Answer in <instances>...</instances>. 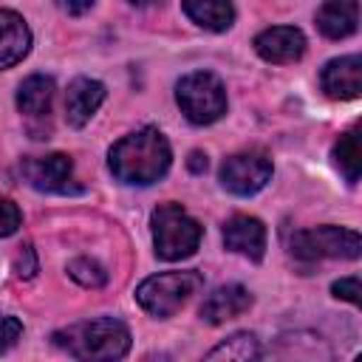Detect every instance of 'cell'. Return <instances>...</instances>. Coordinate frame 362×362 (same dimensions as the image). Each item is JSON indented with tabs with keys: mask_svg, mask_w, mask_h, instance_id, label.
Returning <instances> with one entry per match:
<instances>
[{
	"mask_svg": "<svg viewBox=\"0 0 362 362\" xmlns=\"http://www.w3.org/2000/svg\"><path fill=\"white\" fill-rule=\"evenodd\" d=\"M170 141L158 127H141L119 139L107 153L110 173L124 184L147 187L170 170Z\"/></svg>",
	"mask_w": 362,
	"mask_h": 362,
	"instance_id": "cell-1",
	"label": "cell"
},
{
	"mask_svg": "<svg viewBox=\"0 0 362 362\" xmlns=\"http://www.w3.org/2000/svg\"><path fill=\"white\" fill-rule=\"evenodd\" d=\"M54 345L76 362H119L130 351V331L116 317H96L54 331Z\"/></svg>",
	"mask_w": 362,
	"mask_h": 362,
	"instance_id": "cell-2",
	"label": "cell"
},
{
	"mask_svg": "<svg viewBox=\"0 0 362 362\" xmlns=\"http://www.w3.org/2000/svg\"><path fill=\"white\" fill-rule=\"evenodd\" d=\"M150 226L156 255L161 260H181L195 255L204 238V226L181 204H158L150 215Z\"/></svg>",
	"mask_w": 362,
	"mask_h": 362,
	"instance_id": "cell-3",
	"label": "cell"
},
{
	"mask_svg": "<svg viewBox=\"0 0 362 362\" xmlns=\"http://www.w3.org/2000/svg\"><path fill=\"white\" fill-rule=\"evenodd\" d=\"M201 286H204V277L198 272H164V274H153L144 283H139L136 300L147 314L164 320L181 311V305L192 294H198Z\"/></svg>",
	"mask_w": 362,
	"mask_h": 362,
	"instance_id": "cell-4",
	"label": "cell"
},
{
	"mask_svg": "<svg viewBox=\"0 0 362 362\" xmlns=\"http://www.w3.org/2000/svg\"><path fill=\"white\" fill-rule=\"evenodd\" d=\"M175 102L192 124H212L226 113V88L212 71H192L178 79Z\"/></svg>",
	"mask_w": 362,
	"mask_h": 362,
	"instance_id": "cell-5",
	"label": "cell"
},
{
	"mask_svg": "<svg viewBox=\"0 0 362 362\" xmlns=\"http://www.w3.org/2000/svg\"><path fill=\"white\" fill-rule=\"evenodd\" d=\"M288 252L297 260H356L359 257V235L345 226H314L300 229L288 240Z\"/></svg>",
	"mask_w": 362,
	"mask_h": 362,
	"instance_id": "cell-6",
	"label": "cell"
},
{
	"mask_svg": "<svg viewBox=\"0 0 362 362\" xmlns=\"http://www.w3.org/2000/svg\"><path fill=\"white\" fill-rule=\"evenodd\" d=\"M272 178V158L263 150H243L221 164V184L232 195H255Z\"/></svg>",
	"mask_w": 362,
	"mask_h": 362,
	"instance_id": "cell-7",
	"label": "cell"
},
{
	"mask_svg": "<svg viewBox=\"0 0 362 362\" xmlns=\"http://www.w3.org/2000/svg\"><path fill=\"white\" fill-rule=\"evenodd\" d=\"M255 362H334V351L317 331H286Z\"/></svg>",
	"mask_w": 362,
	"mask_h": 362,
	"instance_id": "cell-8",
	"label": "cell"
},
{
	"mask_svg": "<svg viewBox=\"0 0 362 362\" xmlns=\"http://www.w3.org/2000/svg\"><path fill=\"white\" fill-rule=\"evenodd\" d=\"M51 105H54V79L34 74L23 79L17 90V107L25 116V124L34 139H45L51 130Z\"/></svg>",
	"mask_w": 362,
	"mask_h": 362,
	"instance_id": "cell-9",
	"label": "cell"
},
{
	"mask_svg": "<svg viewBox=\"0 0 362 362\" xmlns=\"http://www.w3.org/2000/svg\"><path fill=\"white\" fill-rule=\"evenodd\" d=\"M71 175L74 161L65 153H48L23 161V178L40 192H68Z\"/></svg>",
	"mask_w": 362,
	"mask_h": 362,
	"instance_id": "cell-10",
	"label": "cell"
},
{
	"mask_svg": "<svg viewBox=\"0 0 362 362\" xmlns=\"http://www.w3.org/2000/svg\"><path fill=\"white\" fill-rule=\"evenodd\" d=\"M320 85L331 99H356L362 93V57L348 54L325 62L320 71Z\"/></svg>",
	"mask_w": 362,
	"mask_h": 362,
	"instance_id": "cell-11",
	"label": "cell"
},
{
	"mask_svg": "<svg viewBox=\"0 0 362 362\" xmlns=\"http://www.w3.org/2000/svg\"><path fill=\"white\" fill-rule=\"evenodd\" d=\"M255 51L266 62H297L305 54V37L294 25H272L255 37Z\"/></svg>",
	"mask_w": 362,
	"mask_h": 362,
	"instance_id": "cell-12",
	"label": "cell"
},
{
	"mask_svg": "<svg viewBox=\"0 0 362 362\" xmlns=\"http://www.w3.org/2000/svg\"><path fill=\"white\" fill-rule=\"evenodd\" d=\"M223 243L229 252H238L257 263L266 252V226L252 215H232L223 223Z\"/></svg>",
	"mask_w": 362,
	"mask_h": 362,
	"instance_id": "cell-13",
	"label": "cell"
},
{
	"mask_svg": "<svg viewBox=\"0 0 362 362\" xmlns=\"http://www.w3.org/2000/svg\"><path fill=\"white\" fill-rule=\"evenodd\" d=\"M105 102V85L90 76H76L65 93V119L71 127H85Z\"/></svg>",
	"mask_w": 362,
	"mask_h": 362,
	"instance_id": "cell-14",
	"label": "cell"
},
{
	"mask_svg": "<svg viewBox=\"0 0 362 362\" xmlns=\"http://www.w3.org/2000/svg\"><path fill=\"white\" fill-rule=\"evenodd\" d=\"M252 308V294L246 286L240 283H226V286H218L201 305V320H206L209 325H221L226 320H235L240 317L243 311Z\"/></svg>",
	"mask_w": 362,
	"mask_h": 362,
	"instance_id": "cell-15",
	"label": "cell"
},
{
	"mask_svg": "<svg viewBox=\"0 0 362 362\" xmlns=\"http://www.w3.org/2000/svg\"><path fill=\"white\" fill-rule=\"evenodd\" d=\"M31 48V31L25 25V20L11 11V8H0V71L17 65Z\"/></svg>",
	"mask_w": 362,
	"mask_h": 362,
	"instance_id": "cell-16",
	"label": "cell"
},
{
	"mask_svg": "<svg viewBox=\"0 0 362 362\" xmlns=\"http://www.w3.org/2000/svg\"><path fill=\"white\" fill-rule=\"evenodd\" d=\"M359 25V3L356 0H334V3H322L317 8V28L331 37V40H342L351 37Z\"/></svg>",
	"mask_w": 362,
	"mask_h": 362,
	"instance_id": "cell-17",
	"label": "cell"
},
{
	"mask_svg": "<svg viewBox=\"0 0 362 362\" xmlns=\"http://www.w3.org/2000/svg\"><path fill=\"white\" fill-rule=\"evenodd\" d=\"M181 8L195 25L206 31H226L235 23V6L223 0H187Z\"/></svg>",
	"mask_w": 362,
	"mask_h": 362,
	"instance_id": "cell-18",
	"label": "cell"
},
{
	"mask_svg": "<svg viewBox=\"0 0 362 362\" xmlns=\"http://www.w3.org/2000/svg\"><path fill=\"white\" fill-rule=\"evenodd\" d=\"M257 337L249 331H238L229 339L218 342L201 362H255L257 359Z\"/></svg>",
	"mask_w": 362,
	"mask_h": 362,
	"instance_id": "cell-19",
	"label": "cell"
},
{
	"mask_svg": "<svg viewBox=\"0 0 362 362\" xmlns=\"http://www.w3.org/2000/svg\"><path fill=\"white\" fill-rule=\"evenodd\" d=\"M334 164L337 170L345 175L348 184L359 181V167H362V150H359V124H354L348 133L339 136V141L334 144Z\"/></svg>",
	"mask_w": 362,
	"mask_h": 362,
	"instance_id": "cell-20",
	"label": "cell"
},
{
	"mask_svg": "<svg viewBox=\"0 0 362 362\" xmlns=\"http://www.w3.org/2000/svg\"><path fill=\"white\" fill-rule=\"evenodd\" d=\"M68 274H71L79 286H85V288H99V286L107 283L105 266H102L99 260H93V257H74V260L68 263Z\"/></svg>",
	"mask_w": 362,
	"mask_h": 362,
	"instance_id": "cell-21",
	"label": "cell"
},
{
	"mask_svg": "<svg viewBox=\"0 0 362 362\" xmlns=\"http://www.w3.org/2000/svg\"><path fill=\"white\" fill-rule=\"evenodd\" d=\"M23 223V215H20V206L11 201V198H3L0 195V238H8L20 229Z\"/></svg>",
	"mask_w": 362,
	"mask_h": 362,
	"instance_id": "cell-22",
	"label": "cell"
},
{
	"mask_svg": "<svg viewBox=\"0 0 362 362\" xmlns=\"http://www.w3.org/2000/svg\"><path fill=\"white\" fill-rule=\"evenodd\" d=\"M23 334V322L11 314H0V354L11 351Z\"/></svg>",
	"mask_w": 362,
	"mask_h": 362,
	"instance_id": "cell-23",
	"label": "cell"
},
{
	"mask_svg": "<svg viewBox=\"0 0 362 362\" xmlns=\"http://www.w3.org/2000/svg\"><path fill=\"white\" fill-rule=\"evenodd\" d=\"M331 291H334V297H339V300H348V303L359 305V277H356V274L337 280V283L331 286Z\"/></svg>",
	"mask_w": 362,
	"mask_h": 362,
	"instance_id": "cell-24",
	"label": "cell"
},
{
	"mask_svg": "<svg viewBox=\"0 0 362 362\" xmlns=\"http://www.w3.org/2000/svg\"><path fill=\"white\" fill-rule=\"evenodd\" d=\"M187 167H189L192 173H204V170H206V156H204L201 150H192V153H189Z\"/></svg>",
	"mask_w": 362,
	"mask_h": 362,
	"instance_id": "cell-25",
	"label": "cell"
},
{
	"mask_svg": "<svg viewBox=\"0 0 362 362\" xmlns=\"http://www.w3.org/2000/svg\"><path fill=\"white\" fill-rule=\"evenodd\" d=\"M62 8H65V11H71V14H82V11L93 8V3H82V6H74V3H62Z\"/></svg>",
	"mask_w": 362,
	"mask_h": 362,
	"instance_id": "cell-26",
	"label": "cell"
},
{
	"mask_svg": "<svg viewBox=\"0 0 362 362\" xmlns=\"http://www.w3.org/2000/svg\"><path fill=\"white\" fill-rule=\"evenodd\" d=\"M141 362H170V354H164V351H153V354H147Z\"/></svg>",
	"mask_w": 362,
	"mask_h": 362,
	"instance_id": "cell-27",
	"label": "cell"
},
{
	"mask_svg": "<svg viewBox=\"0 0 362 362\" xmlns=\"http://www.w3.org/2000/svg\"><path fill=\"white\" fill-rule=\"evenodd\" d=\"M354 362H362V356H354Z\"/></svg>",
	"mask_w": 362,
	"mask_h": 362,
	"instance_id": "cell-28",
	"label": "cell"
}]
</instances>
